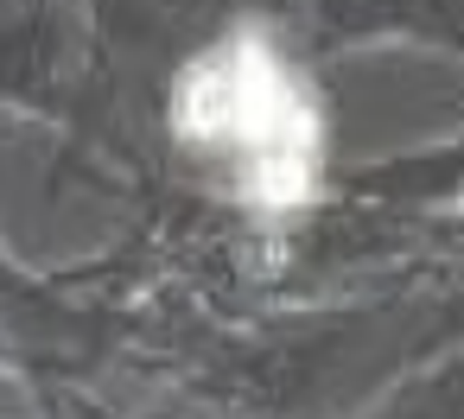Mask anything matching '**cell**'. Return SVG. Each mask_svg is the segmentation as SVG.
Here are the masks:
<instances>
[{
  "label": "cell",
  "mask_w": 464,
  "mask_h": 419,
  "mask_svg": "<svg viewBox=\"0 0 464 419\" xmlns=\"http://www.w3.org/2000/svg\"><path fill=\"white\" fill-rule=\"evenodd\" d=\"M172 128L185 147L229 166L236 191L261 210L305 204L318 185V102L280 45L255 26L210 45L172 90Z\"/></svg>",
  "instance_id": "6da1fadb"
}]
</instances>
